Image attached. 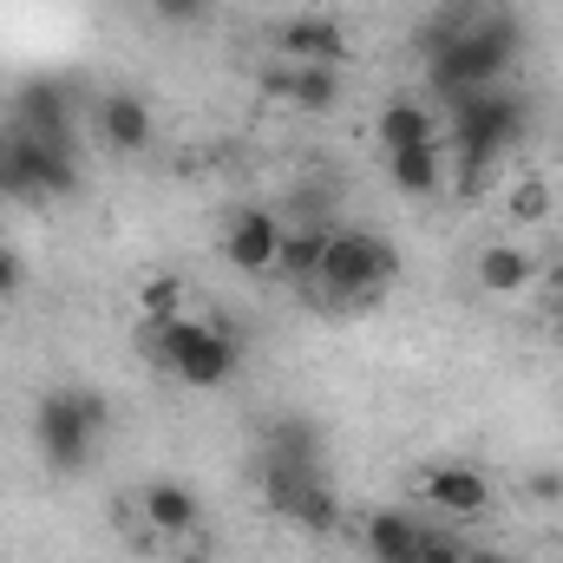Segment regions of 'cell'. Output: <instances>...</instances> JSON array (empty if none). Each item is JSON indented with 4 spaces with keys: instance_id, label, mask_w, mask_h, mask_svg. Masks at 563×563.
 <instances>
[{
    "instance_id": "16",
    "label": "cell",
    "mask_w": 563,
    "mask_h": 563,
    "mask_svg": "<svg viewBox=\"0 0 563 563\" xmlns=\"http://www.w3.org/2000/svg\"><path fill=\"white\" fill-rule=\"evenodd\" d=\"M472 276H478V288H492V295H518V288L538 282V256L518 250V243H485L478 263H472Z\"/></svg>"
},
{
    "instance_id": "8",
    "label": "cell",
    "mask_w": 563,
    "mask_h": 563,
    "mask_svg": "<svg viewBox=\"0 0 563 563\" xmlns=\"http://www.w3.org/2000/svg\"><path fill=\"white\" fill-rule=\"evenodd\" d=\"M139 518H144V531H151L157 544H190V538L203 531V505H197V492L177 485V478H151V485H144Z\"/></svg>"
},
{
    "instance_id": "12",
    "label": "cell",
    "mask_w": 563,
    "mask_h": 563,
    "mask_svg": "<svg viewBox=\"0 0 563 563\" xmlns=\"http://www.w3.org/2000/svg\"><path fill=\"white\" fill-rule=\"evenodd\" d=\"M387 184L400 190V197H439V190H452V144H413V151H394L387 157Z\"/></svg>"
},
{
    "instance_id": "17",
    "label": "cell",
    "mask_w": 563,
    "mask_h": 563,
    "mask_svg": "<svg viewBox=\"0 0 563 563\" xmlns=\"http://www.w3.org/2000/svg\"><path fill=\"white\" fill-rule=\"evenodd\" d=\"M282 106H295V112H334L341 106V66H288Z\"/></svg>"
},
{
    "instance_id": "21",
    "label": "cell",
    "mask_w": 563,
    "mask_h": 563,
    "mask_svg": "<svg viewBox=\"0 0 563 563\" xmlns=\"http://www.w3.org/2000/svg\"><path fill=\"white\" fill-rule=\"evenodd\" d=\"M184 314V282L177 276H144L139 282V321H170Z\"/></svg>"
},
{
    "instance_id": "27",
    "label": "cell",
    "mask_w": 563,
    "mask_h": 563,
    "mask_svg": "<svg viewBox=\"0 0 563 563\" xmlns=\"http://www.w3.org/2000/svg\"><path fill=\"white\" fill-rule=\"evenodd\" d=\"M558 328H563V308H558Z\"/></svg>"
},
{
    "instance_id": "26",
    "label": "cell",
    "mask_w": 563,
    "mask_h": 563,
    "mask_svg": "<svg viewBox=\"0 0 563 563\" xmlns=\"http://www.w3.org/2000/svg\"><path fill=\"white\" fill-rule=\"evenodd\" d=\"M459 563H505V558H492V551H472V544H465V551H459Z\"/></svg>"
},
{
    "instance_id": "19",
    "label": "cell",
    "mask_w": 563,
    "mask_h": 563,
    "mask_svg": "<svg viewBox=\"0 0 563 563\" xmlns=\"http://www.w3.org/2000/svg\"><path fill=\"white\" fill-rule=\"evenodd\" d=\"M269 459H288V465H314V472H321V445H314V426H308V420H276V432H269Z\"/></svg>"
},
{
    "instance_id": "10",
    "label": "cell",
    "mask_w": 563,
    "mask_h": 563,
    "mask_svg": "<svg viewBox=\"0 0 563 563\" xmlns=\"http://www.w3.org/2000/svg\"><path fill=\"white\" fill-rule=\"evenodd\" d=\"M276 53L288 66H341L347 59V26L334 13H295L276 26Z\"/></svg>"
},
{
    "instance_id": "13",
    "label": "cell",
    "mask_w": 563,
    "mask_h": 563,
    "mask_svg": "<svg viewBox=\"0 0 563 563\" xmlns=\"http://www.w3.org/2000/svg\"><path fill=\"white\" fill-rule=\"evenodd\" d=\"M374 139H380V157L413 151V144H439L445 139V112L426 106V99H394V106L374 119Z\"/></svg>"
},
{
    "instance_id": "9",
    "label": "cell",
    "mask_w": 563,
    "mask_h": 563,
    "mask_svg": "<svg viewBox=\"0 0 563 563\" xmlns=\"http://www.w3.org/2000/svg\"><path fill=\"white\" fill-rule=\"evenodd\" d=\"M7 125L26 132V139H40V144H73V92L53 86V79H26L13 92V119Z\"/></svg>"
},
{
    "instance_id": "1",
    "label": "cell",
    "mask_w": 563,
    "mask_h": 563,
    "mask_svg": "<svg viewBox=\"0 0 563 563\" xmlns=\"http://www.w3.org/2000/svg\"><path fill=\"white\" fill-rule=\"evenodd\" d=\"M518 46H525V26L505 13V7H485L478 20H465L445 46L426 53V92L445 106H459L465 92H485V86H505V73L518 66Z\"/></svg>"
},
{
    "instance_id": "4",
    "label": "cell",
    "mask_w": 563,
    "mask_h": 563,
    "mask_svg": "<svg viewBox=\"0 0 563 563\" xmlns=\"http://www.w3.org/2000/svg\"><path fill=\"white\" fill-rule=\"evenodd\" d=\"M139 347L184 387H217L236 374V341L217 321L197 314H170V321H139Z\"/></svg>"
},
{
    "instance_id": "3",
    "label": "cell",
    "mask_w": 563,
    "mask_h": 563,
    "mask_svg": "<svg viewBox=\"0 0 563 563\" xmlns=\"http://www.w3.org/2000/svg\"><path fill=\"white\" fill-rule=\"evenodd\" d=\"M400 282V250L374 230H328L321 243V263L308 295H321L328 308H354V301H374Z\"/></svg>"
},
{
    "instance_id": "14",
    "label": "cell",
    "mask_w": 563,
    "mask_h": 563,
    "mask_svg": "<svg viewBox=\"0 0 563 563\" xmlns=\"http://www.w3.org/2000/svg\"><path fill=\"white\" fill-rule=\"evenodd\" d=\"M40 177H46V144L26 139V132H13V125H0V197L46 203Z\"/></svg>"
},
{
    "instance_id": "18",
    "label": "cell",
    "mask_w": 563,
    "mask_h": 563,
    "mask_svg": "<svg viewBox=\"0 0 563 563\" xmlns=\"http://www.w3.org/2000/svg\"><path fill=\"white\" fill-rule=\"evenodd\" d=\"M321 243H328V230H314V223H288L276 269L295 282V288H308V282H314V263H321Z\"/></svg>"
},
{
    "instance_id": "11",
    "label": "cell",
    "mask_w": 563,
    "mask_h": 563,
    "mask_svg": "<svg viewBox=\"0 0 563 563\" xmlns=\"http://www.w3.org/2000/svg\"><path fill=\"white\" fill-rule=\"evenodd\" d=\"M92 132H99V144L139 157V151H151V139H157V119H151V106H144L139 92H106V99L92 106Z\"/></svg>"
},
{
    "instance_id": "24",
    "label": "cell",
    "mask_w": 563,
    "mask_h": 563,
    "mask_svg": "<svg viewBox=\"0 0 563 563\" xmlns=\"http://www.w3.org/2000/svg\"><path fill=\"white\" fill-rule=\"evenodd\" d=\"M7 295H20V256L0 243V301H7Z\"/></svg>"
},
{
    "instance_id": "15",
    "label": "cell",
    "mask_w": 563,
    "mask_h": 563,
    "mask_svg": "<svg viewBox=\"0 0 563 563\" xmlns=\"http://www.w3.org/2000/svg\"><path fill=\"white\" fill-rule=\"evenodd\" d=\"M361 538H367V558L374 563H420L426 525L420 518H407V511H374Z\"/></svg>"
},
{
    "instance_id": "2",
    "label": "cell",
    "mask_w": 563,
    "mask_h": 563,
    "mask_svg": "<svg viewBox=\"0 0 563 563\" xmlns=\"http://www.w3.org/2000/svg\"><path fill=\"white\" fill-rule=\"evenodd\" d=\"M518 139H525V99L511 86H485V92H465L459 106H445V144H452L459 190H472Z\"/></svg>"
},
{
    "instance_id": "23",
    "label": "cell",
    "mask_w": 563,
    "mask_h": 563,
    "mask_svg": "<svg viewBox=\"0 0 563 563\" xmlns=\"http://www.w3.org/2000/svg\"><path fill=\"white\" fill-rule=\"evenodd\" d=\"M459 551H465V538H445V531H426V544H420V563H459Z\"/></svg>"
},
{
    "instance_id": "28",
    "label": "cell",
    "mask_w": 563,
    "mask_h": 563,
    "mask_svg": "<svg viewBox=\"0 0 563 563\" xmlns=\"http://www.w3.org/2000/svg\"><path fill=\"white\" fill-rule=\"evenodd\" d=\"M505 563H511V558H505Z\"/></svg>"
},
{
    "instance_id": "20",
    "label": "cell",
    "mask_w": 563,
    "mask_h": 563,
    "mask_svg": "<svg viewBox=\"0 0 563 563\" xmlns=\"http://www.w3.org/2000/svg\"><path fill=\"white\" fill-rule=\"evenodd\" d=\"M551 203H558L551 177H518V184H511V197H505L511 223H544V217H551Z\"/></svg>"
},
{
    "instance_id": "22",
    "label": "cell",
    "mask_w": 563,
    "mask_h": 563,
    "mask_svg": "<svg viewBox=\"0 0 563 563\" xmlns=\"http://www.w3.org/2000/svg\"><path fill=\"white\" fill-rule=\"evenodd\" d=\"M151 20H164V26H203L210 0H151Z\"/></svg>"
},
{
    "instance_id": "6",
    "label": "cell",
    "mask_w": 563,
    "mask_h": 563,
    "mask_svg": "<svg viewBox=\"0 0 563 563\" xmlns=\"http://www.w3.org/2000/svg\"><path fill=\"white\" fill-rule=\"evenodd\" d=\"M282 236H288V223H282L276 210H263V203H250V210H230L223 217V263L230 269H243V276H269L282 263Z\"/></svg>"
},
{
    "instance_id": "5",
    "label": "cell",
    "mask_w": 563,
    "mask_h": 563,
    "mask_svg": "<svg viewBox=\"0 0 563 563\" xmlns=\"http://www.w3.org/2000/svg\"><path fill=\"white\" fill-rule=\"evenodd\" d=\"M106 420H112V407H106V394H92V387H59V394H46L40 413H33V445H40L46 472H59V478L86 472L92 452H99V439H106Z\"/></svg>"
},
{
    "instance_id": "25",
    "label": "cell",
    "mask_w": 563,
    "mask_h": 563,
    "mask_svg": "<svg viewBox=\"0 0 563 563\" xmlns=\"http://www.w3.org/2000/svg\"><path fill=\"white\" fill-rule=\"evenodd\" d=\"M531 492H538L544 505H558V498H563V472H538V478H531Z\"/></svg>"
},
{
    "instance_id": "7",
    "label": "cell",
    "mask_w": 563,
    "mask_h": 563,
    "mask_svg": "<svg viewBox=\"0 0 563 563\" xmlns=\"http://www.w3.org/2000/svg\"><path fill=\"white\" fill-rule=\"evenodd\" d=\"M420 498L439 511V518H485L498 492H492V478H485L478 465H459V459H445V465H426Z\"/></svg>"
}]
</instances>
